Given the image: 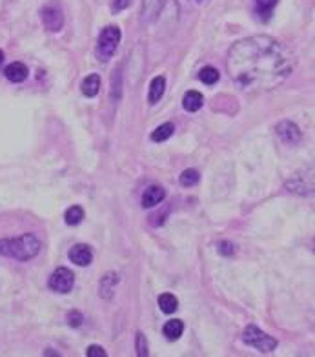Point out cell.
<instances>
[{"instance_id":"1","label":"cell","mask_w":315,"mask_h":357,"mask_svg":"<svg viewBox=\"0 0 315 357\" xmlns=\"http://www.w3.org/2000/svg\"><path fill=\"white\" fill-rule=\"evenodd\" d=\"M295 68L291 51L270 35L240 39L230 48L226 69L244 91H271L281 86Z\"/></svg>"},{"instance_id":"2","label":"cell","mask_w":315,"mask_h":357,"mask_svg":"<svg viewBox=\"0 0 315 357\" xmlns=\"http://www.w3.org/2000/svg\"><path fill=\"white\" fill-rule=\"evenodd\" d=\"M40 241L33 233H22L16 239H2L0 241V255L11 257L16 261H29L40 252Z\"/></svg>"},{"instance_id":"3","label":"cell","mask_w":315,"mask_h":357,"mask_svg":"<svg viewBox=\"0 0 315 357\" xmlns=\"http://www.w3.org/2000/svg\"><path fill=\"white\" fill-rule=\"evenodd\" d=\"M120 36H122V33H120V29L117 26H108V28H104L100 31L99 42H97V57H99L100 62L109 61L115 55Z\"/></svg>"},{"instance_id":"4","label":"cell","mask_w":315,"mask_h":357,"mask_svg":"<svg viewBox=\"0 0 315 357\" xmlns=\"http://www.w3.org/2000/svg\"><path fill=\"white\" fill-rule=\"evenodd\" d=\"M243 341L246 343L248 346L259 350V352H263V353L273 352V350L277 348V339H275V337L268 335L266 332L259 330L255 325H248L246 328H244Z\"/></svg>"},{"instance_id":"5","label":"cell","mask_w":315,"mask_h":357,"mask_svg":"<svg viewBox=\"0 0 315 357\" xmlns=\"http://www.w3.org/2000/svg\"><path fill=\"white\" fill-rule=\"evenodd\" d=\"M40 16H42V24H44V28L48 31L59 33L60 29L64 28V11H62V6L57 0L48 2L42 8V11H40Z\"/></svg>"},{"instance_id":"6","label":"cell","mask_w":315,"mask_h":357,"mask_svg":"<svg viewBox=\"0 0 315 357\" xmlns=\"http://www.w3.org/2000/svg\"><path fill=\"white\" fill-rule=\"evenodd\" d=\"M49 288L57 293H68L73 290V285H75V275L69 268H64V266H60L57 268L55 272L51 273L48 281Z\"/></svg>"},{"instance_id":"7","label":"cell","mask_w":315,"mask_h":357,"mask_svg":"<svg viewBox=\"0 0 315 357\" xmlns=\"http://www.w3.org/2000/svg\"><path fill=\"white\" fill-rule=\"evenodd\" d=\"M275 131L281 141L286 142V144H290V146L299 144L301 139H303V133H301L299 126L293 124L291 121H281L279 124H277Z\"/></svg>"},{"instance_id":"8","label":"cell","mask_w":315,"mask_h":357,"mask_svg":"<svg viewBox=\"0 0 315 357\" xmlns=\"http://www.w3.org/2000/svg\"><path fill=\"white\" fill-rule=\"evenodd\" d=\"M69 261L75 262L77 266H89L93 261V252L88 245H75L68 253Z\"/></svg>"},{"instance_id":"9","label":"cell","mask_w":315,"mask_h":357,"mask_svg":"<svg viewBox=\"0 0 315 357\" xmlns=\"http://www.w3.org/2000/svg\"><path fill=\"white\" fill-rule=\"evenodd\" d=\"M166 197V192H164L162 186L159 184H152L144 190L142 193V208H153L159 202H162V199Z\"/></svg>"},{"instance_id":"10","label":"cell","mask_w":315,"mask_h":357,"mask_svg":"<svg viewBox=\"0 0 315 357\" xmlns=\"http://www.w3.org/2000/svg\"><path fill=\"white\" fill-rule=\"evenodd\" d=\"M4 75L9 82L18 84V82H24L26 79H28L29 69H28V66L22 64V62H11V64L4 69Z\"/></svg>"},{"instance_id":"11","label":"cell","mask_w":315,"mask_h":357,"mask_svg":"<svg viewBox=\"0 0 315 357\" xmlns=\"http://www.w3.org/2000/svg\"><path fill=\"white\" fill-rule=\"evenodd\" d=\"M204 104V97L202 93L195 91V89H192V91H186L182 97V106L186 111L193 113V111H199L200 108H202Z\"/></svg>"},{"instance_id":"12","label":"cell","mask_w":315,"mask_h":357,"mask_svg":"<svg viewBox=\"0 0 315 357\" xmlns=\"http://www.w3.org/2000/svg\"><path fill=\"white\" fill-rule=\"evenodd\" d=\"M119 275L115 272H109L102 277V281H100V297L104 299H112L113 297V292H115V286L119 285Z\"/></svg>"},{"instance_id":"13","label":"cell","mask_w":315,"mask_h":357,"mask_svg":"<svg viewBox=\"0 0 315 357\" xmlns=\"http://www.w3.org/2000/svg\"><path fill=\"white\" fill-rule=\"evenodd\" d=\"M164 6V0H144L142 2V22H152L157 18Z\"/></svg>"},{"instance_id":"14","label":"cell","mask_w":315,"mask_h":357,"mask_svg":"<svg viewBox=\"0 0 315 357\" xmlns=\"http://www.w3.org/2000/svg\"><path fill=\"white\" fill-rule=\"evenodd\" d=\"M164 91H166V79L164 77H155L152 81V84H150V95H148L150 104H157L162 99Z\"/></svg>"},{"instance_id":"15","label":"cell","mask_w":315,"mask_h":357,"mask_svg":"<svg viewBox=\"0 0 315 357\" xmlns=\"http://www.w3.org/2000/svg\"><path fill=\"white\" fill-rule=\"evenodd\" d=\"M99 89H100V77L97 75V73L88 75L82 81V84H80V91L86 97H95L97 93H99Z\"/></svg>"},{"instance_id":"16","label":"cell","mask_w":315,"mask_h":357,"mask_svg":"<svg viewBox=\"0 0 315 357\" xmlns=\"http://www.w3.org/2000/svg\"><path fill=\"white\" fill-rule=\"evenodd\" d=\"M162 332L170 341H177L184 332V323L179 321V319H170V321L164 325Z\"/></svg>"},{"instance_id":"17","label":"cell","mask_w":315,"mask_h":357,"mask_svg":"<svg viewBox=\"0 0 315 357\" xmlns=\"http://www.w3.org/2000/svg\"><path fill=\"white\" fill-rule=\"evenodd\" d=\"M157 303H159V308L162 310L164 313H173L177 312V308H179V301H177V297L173 295V293H160L159 299H157Z\"/></svg>"},{"instance_id":"18","label":"cell","mask_w":315,"mask_h":357,"mask_svg":"<svg viewBox=\"0 0 315 357\" xmlns=\"http://www.w3.org/2000/svg\"><path fill=\"white\" fill-rule=\"evenodd\" d=\"M199 79H200V82H202V84L213 86V84H217V82H219L220 73H219V69H215L213 66H206V68H202L199 71Z\"/></svg>"},{"instance_id":"19","label":"cell","mask_w":315,"mask_h":357,"mask_svg":"<svg viewBox=\"0 0 315 357\" xmlns=\"http://www.w3.org/2000/svg\"><path fill=\"white\" fill-rule=\"evenodd\" d=\"M173 131H175V126H173L172 122H164V124H160L159 128L152 133V141L153 142H164L173 135Z\"/></svg>"},{"instance_id":"20","label":"cell","mask_w":315,"mask_h":357,"mask_svg":"<svg viewBox=\"0 0 315 357\" xmlns=\"http://www.w3.org/2000/svg\"><path fill=\"white\" fill-rule=\"evenodd\" d=\"M82 219H84V210L80 208V206L75 204V206H71V208L66 210V213H64L66 224L77 226V224H80V222H82Z\"/></svg>"},{"instance_id":"21","label":"cell","mask_w":315,"mask_h":357,"mask_svg":"<svg viewBox=\"0 0 315 357\" xmlns=\"http://www.w3.org/2000/svg\"><path fill=\"white\" fill-rule=\"evenodd\" d=\"M199 179H200V175L197 170H184L179 177V182L184 188H192V186H195L197 182H199Z\"/></svg>"},{"instance_id":"22","label":"cell","mask_w":315,"mask_h":357,"mask_svg":"<svg viewBox=\"0 0 315 357\" xmlns=\"http://www.w3.org/2000/svg\"><path fill=\"white\" fill-rule=\"evenodd\" d=\"M135 346H137V353H139L140 357L150 355L148 341H146V337H144V333H142V332H137V341H135Z\"/></svg>"},{"instance_id":"23","label":"cell","mask_w":315,"mask_h":357,"mask_svg":"<svg viewBox=\"0 0 315 357\" xmlns=\"http://www.w3.org/2000/svg\"><path fill=\"white\" fill-rule=\"evenodd\" d=\"M66 321H68V325L71 326V328H79V326H82V323H84V315L79 312V310H71V312H68Z\"/></svg>"},{"instance_id":"24","label":"cell","mask_w":315,"mask_h":357,"mask_svg":"<svg viewBox=\"0 0 315 357\" xmlns=\"http://www.w3.org/2000/svg\"><path fill=\"white\" fill-rule=\"evenodd\" d=\"M217 250H219L220 255H226V257H232L233 253H235V245L230 241H220L219 245H217Z\"/></svg>"},{"instance_id":"25","label":"cell","mask_w":315,"mask_h":357,"mask_svg":"<svg viewBox=\"0 0 315 357\" xmlns=\"http://www.w3.org/2000/svg\"><path fill=\"white\" fill-rule=\"evenodd\" d=\"M257 2V9H259L261 13H271V9L275 8L277 6V2H279V0H255Z\"/></svg>"},{"instance_id":"26","label":"cell","mask_w":315,"mask_h":357,"mask_svg":"<svg viewBox=\"0 0 315 357\" xmlns=\"http://www.w3.org/2000/svg\"><path fill=\"white\" fill-rule=\"evenodd\" d=\"M86 355L88 357H106L108 353H106V350H104L102 346L91 345V346H88V350H86Z\"/></svg>"},{"instance_id":"27","label":"cell","mask_w":315,"mask_h":357,"mask_svg":"<svg viewBox=\"0 0 315 357\" xmlns=\"http://www.w3.org/2000/svg\"><path fill=\"white\" fill-rule=\"evenodd\" d=\"M132 4V0H113V4H112V9L113 11H122V9H126L128 6Z\"/></svg>"},{"instance_id":"28","label":"cell","mask_w":315,"mask_h":357,"mask_svg":"<svg viewBox=\"0 0 315 357\" xmlns=\"http://www.w3.org/2000/svg\"><path fill=\"white\" fill-rule=\"evenodd\" d=\"M2 61H4V51L0 49V64H2Z\"/></svg>"}]
</instances>
